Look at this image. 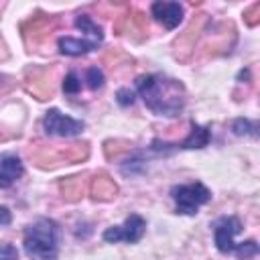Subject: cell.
<instances>
[{"label":"cell","instance_id":"6da1fadb","mask_svg":"<svg viewBox=\"0 0 260 260\" xmlns=\"http://www.w3.org/2000/svg\"><path fill=\"white\" fill-rule=\"evenodd\" d=\"M136 87L144 104L160 116H177L185 106V87L179 79L165 75H140Z\"/></svg>","mask_w":260,"mask_h":260},{"label":"cell","instance_id":"7a4b0ae2","mask_svg":"<svg viewBox=\"0 0 260 260\" xmlns=\"http://www.w3.org/2000/svg\"><path fill=\"white\" fill-rule=\"evenodd\" d=\"M89 142L87 140H73L67 144H53V142H35L28 148V158L35 167L43 171L59 169L63 165L83 162L89 156Z\"/></svg>","mask_w":260,"mask_h":260},{"label":"cell","instance_id":"3957f363","mask_svg":"<svg viewBox=\"0 0 260 260\" xmlns=\"http://www.w3.org/2000/svg\"><path fill=\"white\" fill-rule=\"evenodd\" d=\"M24 250L37 260H55L59 250V228L53 219L41 217L24 232Z\"/></svg>","mask_w":260,"mask_h":260},{"label":"cell","instance_id":"277c9868","mask_svg":"<svg viewBox=\"0 0 260 260\" xmlns=\"http://www.w3.org/2000/svg\"><path fill=\"white\" fill-rule=\"evenodd\" d=\"M22 85L26 93L37 98L39 102H47L55 95L57 89V73L55 65H28L24 69Z\"/></svg>","mask_w":260,"mask_h":260},{"label":"cell","instance_id":"5b68a950","mask_svg":"<svg viewBox=\"0 0 260 260\" xmlns=\"http://www.w3.org/2000/svg\"><path fill=\"white\" fill-rule=\"evenodd\" d=\"M59 24H61V16H57V14H43V12H37L35 16L26 18V20L20 24V32H22L26 51H30V53L37 51V49L57 30Z\"/></svg>","mask_w":260,"mask_h":260},{"label":"cell","instance_id":"8992f818","mask_svg":"<svg viewBox=\"0 0 260 260\" xmlns=\"http://www.w3.org/2000/svg\"><path fill=\"white\" fill-rule=\"evenodd\" d=\"M209 22V16L205 12H195L189 20V24L183 28V32H179V37L173 41V57L179 63H189L193 53H195V45L201 39L205 26Z\"/></svg>","mask_w":260,"mask_h":260},{"label":"cell","instance_id":"52a82bcc","mask_svg":"<svg viewBox=\"0 0 260 260\" xmlns=\"http://www.w3.org/2000/svg\"><path fill=\"white\" fill-rule=\"evenodd\" d=\"M114 32L118 37H126L134 43H142L148 37V20L142 10L126 8L116 20H114Z\"/></svg>","mask_w":260,"mask_h":260},{"label":"cell","instance_id":"ba28073f","mask_svg":"<svg viewBox=\"0 0 260 260\" xmlns=\"http://www.w3.org/2000/svg\"><path fill=\"white\" fill-rule=\"evenodd\" d=\"M173 199L177 203L179 213H197L199 205L207 203L211 199V193L205 185L201 183H191V185H181L173 189Z\"/></svg>","mask_w":260,"mask_h":260},{"label":"cell","instance_id":"9c48e42d","mask_svg":"<svg viewBox=\"0 0 260 260\" xmlns=\"http://www.w3.org/2000/svg\"><path fill=\"white\" fill-rule=\"evenodd\" d=\"M236 45V26L232 20H223L213 24L205 45H203V55H225L232 51V47Z\"/></svg>","mask_w":260,"mask_h":260},{"label":"cell","instance_id":"30bf717a","mask_svg":"<svg viewBox=\"0 0 260 260\" xmlns=\"http://www.w3.org/2000/svg\"><path fill=\"white\" fill-rule=\"evenodd\" d=\"M144 228H146L144 219L140 215L132 213V215L126 217L124 225H112V228H108L104 232V240L106 242H120V240H124V242H130L132 244V242H138L142 238Z\"/></svg>","mask_w":260,"mask_h":260},{"label":"cell","instance_id":"8fae6325","mask_svg":"<svg viewBox=\"0 0 260 260\" xmlns=\"http://www.w3.org/2000/svg\"><path fill=\"white\" fill-rule=\"evenodd\" d=\"M45 128L49 134H55V136H73L83 130V122L63 116L59 110H49L45 114Z\"/></svg>","mask_w":260,"mask_h":260},{"label":"cell","instance_id":"7c38bea8","mask_svg":"<svg viewBox=\"0 0 260 260\" xmlns=\"http://www.w3.org/2000/svg\"><path fill=\"white\" fill-rule=\"evenodd\" d=\"M118 191L120 189H118L116 181L104 171H98L89 181V197L93 201H112V199H116Z\"/></svg>","mask_w":260,"mask_h":260},{"label":"cell","instance_id":"4fadbf2b","mask_svg":"<svg viewBox=\"0 0 260 260\" xmlns=\"http://www.w3.org/2000/svg\"><path fill=\"white\" fill-rule=\"evenodd\" d=\"M242 230V223L238 217H223L217 221L215 225V244H217V250L228 254L236 248L234 244V236Z\"/></svg>","mask_w":260,"mask_h":260},{"label":"cell","instance_id":"5bb4252c","mask_svg":"<svg viewBox=\"0 0 260 260\" xmlns=\"http://www.w3.org/2000/svg\"><path fill=\"white\" fill-rule=\"evenodd\" d=\"M152 16L167 28H175L183 18V6L179 2H154Z\"/></svg>","mask_w":260,"mask_h":260},{"label":"cell","instance_id":"9a60e30c","mask_svg":"<svg viewBox=\"0 0 260 260\" xmlns=\"http://www.w3.org/2000/svg\"><path fill=\"white\" fill-rule=\"evenodd\" d=\"M59 193L67 203H77L85 193V175H71L59 179Z\"/></svg>","mask_w":260,"mask_h":260},{"label":"cell","instance_id":"2e32d148","mask_svg":"<svg viewBox=\"0 0 260 260\" xmlns=\"http://www.w3.org/2000/svg\"><path fill=\"white\" fill-rule=\"evenodd\" d=\"M20 175H22V162L16 156L12 154L0 156V189L10 187Z\"/></svg>","mask_w":260,"mask_h":260},{"label":"cell","instance_id":"e0dca14e","mask_svg":"<svg viewBox=\"0 0 260 260\" xmlns=\"http://www.w3.org/2000/svg\"><path fill=\"white\" fill-rule=\"evenodd\" d=\"M98 45L91 43V41H81V39H75V37H61L59 39V51L63 55H71V57H77V55H83L91 49H95Z\"/></svg>","mask_w":260,"mask_h":260},{"label":"cell","instance_id":"ac0fdd59","mask_svg":"<svg viewBox=\"0 0 260 260\" xmlns=\"http://www.w3.org/2000/svg\"><path fill=\"white\" fill-rule=\"evenodd\" d=\"M102 63L106 65V67H110V69H114V67H118V65H134V57H130L126 51H122V49H108L106 53H104V57H102Z\"/></svg>","mask_w":260,"mask_h":260},{"label":"cell","instance_id":"d6986e66","mask_svg":"<svg viewBox=\"0 0 260 260\" xmlns=\"http://www.w3.org/2000/svg\"><path fill=\"white\" fill-rule=\"evenodd\" d=\"M209 142V132L203 126H193V130L189 132V136L179 144L181 148H203Z\"/></svg>","mask_w":260,"mask_h":260},{"label":"cell","instance_id":"ffe728a7","mask_svg":"<svg viewBox=\"0 0 260 260\" xmlns=\"http://www.w3.org/2000/svg\"><path fill=\"white\" fill-rule=\"evenodd\" d=\"M75 24H77V28H81V32H85V35L89 37V41H93L95 45H100V43H102V39H104L102 28H100V26H98L89 16H85V14L77 16Z\"/></svg>","mask_w":260,"mask_h":260},{"label":"cell","instance_id":"44dd1931","mask_svg":"<svg viewBox=\"0 0 260 260\" xmlns=\"http://www.w3.org/2000/svg\"><path fill=\"white\" fill-rule=\"evenodd\" d=\"M130 148H132V142L122 140V138H110V140H106V142H104V154H106V158H108V160L118 158L120 154L128 152Z\"/></svg>","mask_w":260,"mask_h":260},{"label":"cell","instance_id":"7402d4cb","mask_svg":"<svg viewBox=\"0 0 260 260\" xmlns=\"http://www.w3.org/2000/svg\"><path fill=\"white\" fill-rule=\"evenodd\" d=\"M234 250L238 252V256H240V258H252V256H256V254H258V244H256L254 240H248V242L238 244Z\"/></svg>","mask_w":260,"mask_h":260},{"label":"cell","instance_id":"603a6c76","mask_svg":"<svg viewBox=\"0 0 260 260\" xmlns=\"http://www.w3.org/2000/svg\"><path fill=\"white\" fill-rule=\"evenodd\" d=\"M244 22L248 26H256L260 22V2H254L252 6L244 10Z\"/></svg>","mask_w":260,"mask_h":260},{"label":"cell","instance_id":"cb8c5ba5","mask_svg":"<svg viewBox=\"0 0 260 260\" xmlns=\"http://www.w3.org/2000/svg\"><path fill=\"white\" fill-rule=\"evenodd\" d=\"M87 85L91 89H100L104 85V75H102V71L98 67H89L87 69Z\"/></svg>","mask_w":260,"mask_h":260},{"label":"cell","instance_id":"d4e9b609","mask_svg":"<svg viewBox=\"0 0 260 260\" xmlns=\"http://www.w3.org/2000/svg\"><path fill=\"white\" fill-rule=\"evenodd\" d=\"M79 87H81V81L77 79V75H75V73H67L65 81H63V89H65V93H77Z\"/></svg>","mask_w":260,"mask_h":260},{"label":"cell","instance_id":"484cf974","mask_svg":"<svg viewBox=\"0 0 260 260\" xmlns=\"http://www.w3.org/2000/svg\"><path fill=\"white\" fill-rule=\"evenodd\" d=\"M14 87H16V79H14L12 75H4V73H0V98L6 95V93H10Z\"/></svg>","mask_w":260,"mask_h":260},{"label":"cell","instance_id":"4316f807","mask_svg":"<svg viewBox=\"0 0 260 260\" xmlns=\"http://www.w3.org/2000/svg\"><path fill=\"white\" fill-rule=\"evenodd\" d=\"M0 260H18V252L12 244H0Z\"/></svg>","mask_w":260,"mask_h":260},{"label":"cell","instance_id":"83f0119b","mask_svg":"<svg viewBox=\"0 0 260 260\" xmlns=\"http://www.w3.org/2000/svg\"><path fill=\"white\" fill-rule=\"evenodd\" d=\"M234 132L236 134H254V126L248 120H236L234 122Z\"/></svg>","mask_w":260,"mask_h":260},{"label":"cell","instance_id":"f1b7e54d","mask_svg":"<svg viewBox=\"0 0 260 260\" xmlns=\"http://www.w3.org/2000/svg\"><path fill=\"white\" fill-rule=\"evenodd\" d=\"M118 102H120L122 106H128V104H132V102H134V95H132V91H130V89H126V87L118 89Z\"/></svg>","mask_w":260,"mask_h":260},{"label":"cell","instance_id":"f546056e","mask_svg":"<svg viewBox=\"0 0 260 260\" xmlns=\"http://www.w3.org/2000/svg\"><path fill=\"white\" fill-rule=\"evenodd\" d=\"M8 47H6V43H4V39H2V35H0V61H6L8 59Z\"/></svg>","mask_w":260,"mask_h":260},{"label":"cell","instance_id":"4dcf8cb0","mask_svg":"<svg viewBox=\"0 0 260 260\" xmlns=\"http://www.w3.org/2000/svg\"><path fill=\"white\" fill-rule=\"evenodd\" d=\"M0 223H10V211L8 207H0Z\"/></svg>","mask_w":260,"mask_h":260}]
</instances>
